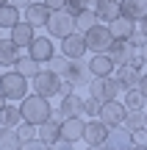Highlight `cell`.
I'll list each match as a JSON object with an SVG mask.
<instances>
[{
	"label": "cell",
	"mask_w": 147,
	"mask_h": 150,
	"mask_svg": "<svg viewBox=\"0 0 147 150\" xmlns=\"http://www.w3.org/2000/svg\"><path fill=\"white\" fill-rule=\"evenodd\" d=\"M50 97H44V95H25L22 97V103H20V111H22V120L25 122H33V125H42L44 120H50L53 117V108H50Z\"/></svg>",
	"instance_id": "6da1fadb"
},
{
	"label": "cell",
	"mask_w": 147,
	"mask_h": 150,
	"mask_svg": "<svg viewBox=\"0 0 147 150\" xmlns=\"http://www.w3.org/2000/svg\"><path fill=\"white\" fill-rule=\"evenodd\" d=\"M120 92H122V83H120V78H117V75H94V78L89 81V95L97 97L100 103L117 100V97H120Z\"/></svg>",
	"instance_id": "7a4b0ae2"
},
{
	"label": "cell",
	"mask_w": 147,
	"mask_h": 150,
	"mask_svg": "<svg viewBox=\"0 0 147 150\" xmlns=\"http://www.w3.org/2000/svg\"><path fill=\"white\" fill-rule=\"evenodd\" d=\"M44 28H47L50 36L64 39V36H70V33L75 31V14H70L67 8H56V11H50V17H47V22H44Z\"/></svg>",
	"instance_id": "3957f363"
},
{
	"label": "cell",
	"mask_w": 147,
	"mask_h": 150,
	"mask_svg": "<svg viewBox=\"0 0 147 150\" xmlns=\"http://www.w3.org/2000/svg\"><path fill=\"white\" fill-rule=\"evenodd\" d=\"M28 81L22 72L11 70V72H3V78H0V92H3L8 100H22V97L28 95Z\"/></svg>",
	"instance_id": "277c9868"
},
{
	"label": "cell",
	"mask_w": 147,
	"mask_h": 150,
	"mask_svg": "<svg viewBox=\"0 0 147 150\" xmlns=\"http://www.w3.org/2000/svg\"><path fill=\"white\" fill-rule=\"evenodd\" d=\"M86 47L92 50V53H108V47H111V42H114V33H111V28H108V22H97V25H92L86 33Z\"/></svg>",
	"instance_id": "5b68a950"
},
{
	"label": "cell",
	"mask_w": 147,
	"mask_h": 150,
	"mask_svg": "<svg viewBox=\"0 0 147 150\" xmlns=\"http://www.w3.org/2000/svg\"><path fill=\"white\" fill-rule=\"evenodd\" d=\"M31 81H33V92L44 95V97H56L61 89V75L53 72V70H39Z\"/></svg>",
	"instance_id": "8992f818"
},
{
	"label": "cell",
	"mask_w": 147,
	"mask_h": 150,
	"mask_svg": "<svg viewBox=\"0 0 147 150\" xmlns=\"http://www.w3.org/2000/svg\"><path fill=\"white\" fill-rule=\"evenodd\" d=\"M61 78L70 81L72 86H81V83H89L94 78L92 70H89V59H70L67 61V70L61 72Z\"/></svg>",
	"instance_id": "52a82bcc"
},
{
	"label": "cell",
	"mask_w": 147,
	"mask_h": 150,
	"mask_svg": "<svg viewBox=\"0 0 147 150\" xmlns=\"http://www.w3.org/2000/svg\"><path fill=\"white\" fill-rule=\"evenodd\" d=\"M125 114H128V106H125V103H120V100H106V103H100V114H97V117L103 120L108 128H114V125H122V122H125Z\"/></svg>",
	"instance_id": "ba28073f"
},
{
	"label": "cell",
	"mask_w": 147,
	"mask_h": 150,
	"mask_svg": "<svg viewBox=\"0 0 147 150\" xmlns=\"http://www.w3.org/2000/svg\"><path fill=\"white\" fill-rule=\"evenodd\" d=\"M86 36H83L81 31H72L70 36L61 39V53L67 56V59H83L86 56Z\"/></svg>",
	"instance_id": "9c48e42d"
},
{
	"label": "cell",
	"mask_w": 147,
	"mask_h": 150,
	"mask_svg": "<svg viewBox=\"0 0 147 150\" xmlns=\"http://www.w3.org/2000/svg\"><path fill=\"white\" fill-rule=\"evenodd\" d=\"M139 53V47L131 42V39H114L111 42V47H108V56L114 59V64L120 67V64H131V59Z\"/></svg>",
	"instance_id": "30bf717a"
},
{
	"label": "cell",
	"mask_w": 147,
	"mask_h": 150,
	"mask_svg": "<svg viewBox=\"0 0 147 150\" xmlns=\"http://www.w3.org/2000/svg\"><path fill=\"white\" fill-rule=\"evenodd\" d=\"M106 136H108V125H106L100 117H94V120H89V122H86L83 142H86L89 147H103L106 145Z\"/></svg>",
	"instance_id": "8fae6325"
},
{
	"label": "cell",
	"mask_w": 147,
	"mask_h": 150,
	"mask_svg": "<svg viewBox=\"0 0 147 150\" xmlns=\"http://www.w3.org/2000/svg\"><path fill=\"white\" fill-rule=\"evenodd\" d=\"M28 53H31L36 61L47 64V61L56 56V45H53V39H50V36H33V42L28 45Z\"/></svg>",
	"instance_id": "7c38bea8"
},
{
	"label": "cell",
	"mask_w": 147,
	"mask_h": 150,
	"mask_svg": "<svg viewBox=\"0 0 147 150\" xmlns=\"http://www.w3.org/2000/svg\"><path fill=\"white\" fill-rule=\"evenodd\" d=\"M83 131H86V120H81V117H64L61 120V139L75 145V142L83 139Z\"/></svg>",
	"instance_id": "4fadbf2b"
},
{
	"label": "cell",
	"mask_w": 147,
	"mask_h": 150,
	"mask_svg": "<svg viewBox=\"0 0 147 150\" xmlns=\"http://www.w3.org/2000/svg\"><path fill=\"white\" fill-rule=\"evenodd\" d=\"M83 97L75 95V92H70V95H61V103H58V117H81L83 114Z\"/></svg>",
	"instance_id": "5bb4252c"
},
{
	"label": "cell",
	"mask_w": 147,
	"mask_h": 150,
	"mask_svg": "<svg viewBox=\"0 0 147 150\" xmlns=\"http://www.w3.org/2000/svg\"><path fill=\"white\" fill-rule=\"evenodd\" d=\"M103 147H133V131H128L125 125L108 128V136H106Z\"/></svg>",
	"instance_id": "9a60e30c"
},
{
	"label": "cell",
	"mask_w": 147,
	"mask_h": 150,
	"mask_svg": "<svg viewBox=\"0 0 147 150\" xmlns=\"http://www.w3.org/2000/svg\"><path fill=\"white\" fill-rule=\"evenodd\" d=\"M108 28H111V33H114V39H131L133 31H136V20L128 17V14H120V17H114V20L108 22Z\"/></svg>",
	"instance_id": "2e32d148"
},
{
	"label": "cell",
	"mask_w": 147,
	"mask_h": 150,
	"mask_svg": "<svg viewBox=\"0 0 147 150\" xmlns=\"http://www.w3.org/2000/svg\"><path fill=\"white\" fill-rule=\"evenodd\" d=\"M39 139L44 142V145H56V142L61 139V117L56 114V117L44 120L42 125H39Z\"/></svg>",
	"instance_id": "e0dca14e"
},
{
	"label": "cell",
	"mask_w": 147,
	"mask_h": 150,
	"mask_svg": "<svg viewBox=\"0 0 147 150\" xmlns=\"http://www.w3.org/2000/svg\"><path fill=\"white\" fill-rule=\"evenodd\" d=\"M47 17H50V8L44 6V0L42 3H31L28 8H22V20H28L33 28H42L47 22Z\"/></svg>",
	"instance_id": "ac0fdd59"
},
{
	"label": "cell",
	"mask_w": 147,
	"mask_h": 150,
	"mask_svg": "<svg viewBox=\"0 0 147 150\" xmlns=\"http://www.w3.org/2000/svg\"><path fill=\"white\" fill-rule=\"evenodd\" d=\"M89 70H92V75H114L117 64H114V59L108 53H94L89 59Z\"/></svg>",
	"instance_id": "d6986e66"
},
{
	"label": "cell",
	"mask_w": 147,
	"mask_h": 150,
	"mask_svg": "<svg viewBox=\"0 0 147 150\" xmlns=\"http://www.w3.org/2000/svg\"><path fill=\"white\" fill-rule=\"evenodd\" d=\"M8 31H11V39H14L20 47H28V45L33 42V31H36V28H33L28 20H20L17 25H11Z\"/></svg>",
	"instance_id": "ffe728a7"
},
{
	"label": "cell",
	"mask_w": 147,
	"mask_h": 150,
	"mask_svg": "<svg viewBox=\"0 0 147 150\" xmlns=\"http://www.w3.org/2000/svg\"><path fill=\"white\" fill-rule=\"evenodd\" d=\"M94 11H97L100 22H111L114 17L122 14V3L120 0H97V3H94Z\"/></svg>",
	"instance_id": "44dd1931"
},
{
	"label": "cell",
	"mask_w": 147,
	"mask_h": 150,
	"mask_svg": "<svg viewBox=\"0 0 147 150\" xmlns=\"http://www.w3.org/2000/svg\"><path fill=\"white\" fill-rule=\"evenodd\" d=\"M17 50H20V45L11 36H0V67H14Z\"/></svg>",
	"instance_id": "7402d4cb"
},
{
	"label": "cell",
	"mask_w": 147,
	"mask_h": 150,
	"mask_svg": "<svg viewBox=\"0 0 147 150\" xmlns=\"http://www.w3.org/2000/svg\"><path fill=\"white\" fill-rule=\"evenodd\" d=\"M144 70H136L133 64H120L117 67V78H120L122 89H131V86H139V78H142Z\"/></svg>",
	"instance_id": "603a6c76"
},
{
	"label": "cell",
	"mask_w": 147,
	"mask_h": 150,
	"mask_svg": "<svg viewBox=\"0 0 147 150\" xmlns=\"http://www.w3.org/2000/svg\"><path fill=\"white\" fill-rule=\"evenodd\" d=\"M22 20V8H17L14 3H3L0 6V28H11Z\"/></svg>",
	"instance_id": "cb8c5ba5"
},
{
	"label": "cell",
	"mask_w": 147,
	"mask_h": 150,
	"mask_svg": "<svg viewBox=\"0 0 147 150\" xmlns=\"http://www.w3.org/2000/svg\"><path fill=\"white\" fill-rule=\"evenodd\" d=\"M39 64H42V61H36L31 53H28V56H17V61H14V70H17V72H22L25 78H33V75L39 72Z\"/></svg>",
	"instance_id": "d4e9b609"
},
{
	"label": "cell",
	"mask_w": 147,
	"mask_h": 150,
	"mask_svg": "<svg viewBox=\"0 0 147 150\" xmlns=\"http://www.w3.org/2000/svg\"><path fill=\"white\" fill-rule=\"evenodd\" d=\"M20 122H22V111H20V106H11V103H6V106L0 108V125L17 128Z\"/></svg>",
	"instance_id": "484cf974"
},
{
	"label": "cell",
	"mask_w": 147,
	"mask_h": 150,
	"mask_svg": "<svg viewBox=\"0 0 147 150\" xmlns=\"http://www.w3.org/2000/svg\"><path fill=\"white\" fill-rule=\"evenodd\" d=\"M122 3V14L133 17V20H142V17H147V0H120Z\"/></svg>",
	"instance_id": "4316f807"
},
{
	"label": "cell",
	"mask_w": 147,
	"mask_h": 150,
	"mask_svg": "<svg viewBox=\"0 0 147 150\" xmlns=\"http://www.w3.org/2000/svg\"><path fill=\"white\" fill-rule=\"evenodd\" d=\"M100 22V17H97V11L94 8H86V11H81V14L75 17V31H81V33H86L92 25H97Z\"/></svg>",
	"instance_id": "83f0119b"
},
{
	"label": "cell",
	"mask_w": 147,
	"mask_h": 150,
	"mask_svg": "<svg viewBox=\"0 0 147 150\" xmlns=\"http://www.w3.org/2000/svg\"><path fill=\"white\" fill-rule=\"evenodd\" d=\"M8 147H22L20 136H17V128H8V125H0V150Z\"/></svg>",
	"instance_id": "f1b7e54d"
},
{
	"label": "cell",
	"mask_w": 147,
	"mask_h": 150,
	"mask_svg": "<svg viewBox=\"0 0 147 150\" xmlns=\"http://www.w3.org/2000/svg\"><path fill=\"white\" fill-rule=\"evenodd\" d=\"M144 103H147V95L139 89V86L125 89V106H128V108H144Z\"/></svg>",
	"instance_id": "f546056e"
},
{
	"label": "cell",
	"mask_w": 147,
	"mask_h": 150,
	"mask_svg": "<svg viewBox=\"0 0 147 150\" xmlns=\"http://www.w3.org/2000/svg\"><path fill=\"white\" fill-rule=\"evenodd\" d=\"M67 11H70V14H81V11H86L89 8V0H67V6H64Z\"/></svg>",
	"instance_id": "4dcf8cb0"
},
{
	"label": "cell",
	"mask_w": 147,
	"mask_h": 150,
	"mask_svg": "<svg viewBox=\"0 0 147 150\" xmlns=\"http://www.w3.org/2000/svg\"><path fill=\"white\" fill-rule=\"evenodd\" d=\"M83 114H89V117H97V114H100V100H97V97H92V95L86 97V103H83Z\"/></svg>",
	"instance_id": "1f68e13d"
},
{
	"label": "cell",
	"mask_w": 147,
	"mask_h": 150,
	"mask_svg": "<svg viewBox=\"0 0 147 150\" xmlns=\"http://www.w3.org/2000/svg\"><path fill=\"white\" fill-rule=\"evenodd\" d=\"M67 61H70V59H67V56L61 53V59H56V56H53V59L47 61V67H50V70H53V72H58V75H61V72L67 70Z\"/></svg>",
	"instance_id": "d6a6232c"
},
{
	"label": "cell",
	"mask_w": 147,
	"mask_h": 150,
	"mask_svg": "<svg viewBox=\"0 0 147 150\" xmlns=\"http://www.w3.org/2000/svg\"><path fill=\"white\" fill-rule=\"evenodd\" d=\"M133 147H147V128L133 131Z\"/></svg>",
	"instance_id": "836d02e7"
},
{
	"label": "cell",
	"mask_w": 147,
	"mask_h": 150,
	"mask_svg": "<svg viewBox=\"0 0 147 150\" xmlns=\"http://www.w3.org/2000/svg\"><path fill=\"white\" fill-rule=\"evenodd\" d=\"M44 6H47L50 11H56V8H64V6H67V0H44Z\"/></svg>",
	"instance_id": "e575fe53"
},
{
	"label": "cell",
	"mask_w": 147,
	"mask_h": 150,
	"mask_svg": "<svg viewBox=\"0 0 147 150\" xmlns=\"http://www.w3.org/2000/svg\"><path fill=\"white\" fill-rule=\"evenodd\" d=\"M8 3H14V6H17V8H28V6H31V3H33V0H8Z\"/></svg>",
	"instance_id": "d590c367"
},
{
	"label": "cell",
	"mask_w": 147,
	"mask_h": 150,
	"mask_svg": "<svg viewBox=\"0 0 147 150\" xmlns=\"http://www.w3.org/2000/svg\"><path fill=\"white\" fill-rule=\"evenodd\" d=\"M139 89L147 95V72H142V78H139Z\"/></svg>",
	"instance_id": "8d00e7d4"
},
{
	"label": "cell",
	"mask_w": 147,
	"mask_h": 150,
	"mask_svg": "<svg viewBox=\"0 0 147 150\" xmlns=\"http://www.w3.org/2000/svg\"><path fill=\"white\" fill-rule=\"evenodd\" d=\"M139 28H142V31H144V36H147V17H142V20H139Z\"/></svg>",
	"instance_id": "74e56055"
},
{
	"label": "cell",
	"mask_w": 147,
	"mask_h": 150,
	"mask_svg": "<svg viewBox=\"0 0 147 150\" xmlns=\"http://www.w3.org/2000/svg\"><path fill=\"white\" fill-rule=\"evenodd\" d=\"M6 100H8V97H6V95H3V92H0V108H3V106H6Z\"/></svg>",
	"instance_id": "f35d334b"
},
{
	"label": "cell",
	"mask_w": 147,
	"mask_h": 150,
	"mask_svg": "<svg viewBox=\"0 0 147 150\" xmlns=\"http://www.w3.org/2000/svg\"><path fill=\"white\" fill-rule=\"evenodd\" d=\"M142 53H144V59H147V42H144V47H142Z\"/></svg>",
	"instance_id": "ab89813d"
},
{
	"label": "cell",
	"mask_w": 147,
	"mask_h": 150,
	"mask_svg": "<svg viewBox=\"0 0 147 150\" xmlns=\"http://www.w3.org/2000/svg\"><path fill=\"white\" fill-rule=\"evenodd\" d=\"M94 3H97V0H89V6H94Z\"/></svg>",
	"instance_id": "60d3db41"
},
{
	"label": "cell",
	"mask_w": 147,
	"mask_h": 150,
	"mask_svg": "<svg viewBox=\"0 0 147 150\" xmlns=\"http://www.w3.org/2000/svg\"><path fill=\"white\" fill-rule=\"evenodd\" d=\"M3 3H8V0H0V6H3Z\"/></svg>",
	"instance_id": "b9f144b4"
},
{
	"label": "cell",
	"mask_w": 147,
	"mask_h": 150,
	"mask_svg": "<svg viewBox=\"0 0 147 150\" xmlns=\"http://www.w3.org/2000/svg\"><path fill=\"white\" fill-rule=\"evenodd\" d=\"M0 78H3V72H0Z\"/></svg>",
	"instance_id": "7bdbcfd3"
},
{
	"label": "cell",
	"mask_w": 147,
	"mask_h": 150,
	"mask_svg": "<svg viewBox=\"0 0 147 150\" xmlns=\"http://www.w3.org/2000/svg\"><path fill=\"white\" fill-rule=\"evenodd\" d=\"M144 114H147V111H144Z\"/></svg>",
	"instance_id": "ee69618b"
}]
</instances>
